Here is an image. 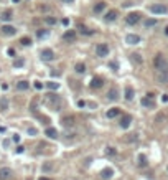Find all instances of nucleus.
Here are the masks:
<instances>
[{
  "label": "nucleus",
  "mask_w": 168,
  "mask_h": 180,
  "mask_svg": "<svg viewBox=\"0 0 168 180\" xmlns=\"http://www.w3.org/2000/svg\"><path fill=\"white\" fill-rule=\"evenodd\" d=\"M28 134H30V136H36V134H38V131H36V129H33V127H30V129H28Z\"/></svg>",
  "instance_id": "obj_37"
},
{
  "label": "nucleus",
  "mask_w": 168,
  "mask_h": 180,
  "mask_svg": "<svg viewBox=\"0 0 168 180\" xmlns=\"http://www.w3.org/2000/svg\"><path fill=\"white\" fill-rule=\"evenodd\" d=\"M102 84H104V79H102V78L94 76V78H92V81H91V88L99 89V88H102Z\"/></svg>",
  "instance_id": "obj_12"
},
{
  "label": "nucleus",
  "mask_w": 168,
  "mask_h": 180,
  "mask_svg": "<svg viewBox=\"0 0 168 180\" xmlns=\"http://www.w3.org/2000/svg\"><path fill=\"white\" fill-rule=\"evenodd\" d=\"M33 86H35V89H41V88H43V84H41L40 81H35V83H33Z\"/></svg>",
  "instance_id": "obj_38"
},
{
  "label": "nucleus",
  "mask_w": 168,
  "mask_h": 180,
  "mask_svg": "<svg viewBox=\"0 0 168 180\" xmlns=\"http://www.w3.org/2000/svg\"><path fill=\"white\" fill-rule=\"evenodd\" d=\"M50 36V30H38L36 31V38H46Z\"/></svg>",
  "instance_id": "obj_26"
},
{
  "label": "nucleus",
  "mask_w": 168,
  "mask_h": 180,
  "mask_svg": "<svg viewBox=\"0 0 168 180\" xmlns=\"http://www.w3.org/2000/svg\"><path fill=\"white\" fill-rule=\"evenodd\" d=\"M23 65H25V61H23L22 58H20V60H15V63H13V66H15V68H22Z\"/></svg>",
  "instance_id": "obj_33"
},
{
  "label": "nucleus",
  "mask_w": 168,
  "mask_h": 180,
  "mask_svg": "<svg viewBox=\"0 0 168 180\" xmlns=\"http://www.w3.org/2000/svg\"><path fill=\"white\" fill-rule=\"evenodd\" d=\"M10 175H12V169H8V167L0 169V180H8L10 178Z\"/></svg>",
  "instance_id": "obj_11"
},
{
  "label": "nucleus",
  "mask_w": 168,
  "mask_h": 180,
  "mask_svg": "<svg viewBox=\"0 0 168 180\" xmlns=\"http://www.w3.org/2000/svg\"><path fill=\"white\" fill-rule=\"evenodd\" d=\"M45 22L48 23V25H55V23H56V20H55L53 17H46V18H45Z\"/></svg>",
  "instance_id": "obj_35"
},
{
  "label": "nucleus",
  "mask_w": 168,
  "mask_h": 180,
  "mask_svg": "<svg viewBox=\"0 0 168 180\" xmlns=\"http://www.w3.org/2000/svg\"><path fill=\"white\" fill-rule=\"evenodd\" d=\"M165 35L168 36V27H165Z\"/></svg>",
  "instance_id": "obj_46"
},
{
  "label": "nucleus",
  "mask_w": 168,
  "mask_h": 180,
  "mask_svg": "<svg viewBox=\"0 0 168 180\" xmlns=\"http://www.w3.org/2000/svg\"><path fill=\"white\" fill-rule=\"evenodd\" d=\"M61 2H63V3H73L74 0H61Z\"/></svg>",
  "instance_id": "obj_44"
},
{
  "label": "nucleus",
  "mask_w": 168,
  "mask_h": 180,
  "mask_svg": "<svg viewBox=\"0 0 168 180\" xmlns=\"http://www.w3.org/2000/svg\"><path fill=\"white\" fill-rule=\"evenodd\" d=\"M45 103L48 104V106H53L56 111L59 109V106H61V99L59 96H56V94H53V93H48L46 96H45Z\"/></svg>",
  "instance_id": "obj_2"
},
{
  "label": "nucleus",
  "mask_w": 168,
  "mask_h": 180,
  "mask_svg": "<svg viewBox=\"0 0 168 180\" xmlns=\"http://www.w3.org/2000/svg\"><path fill=\"white\" fill-rule=\"evenodd\" d=\"M140 104H142V106H145V107H155V101H153L152 98H148V96L143 98L140 101Z\"/></svg>",
  "instance_id": "obj_16"
},
{
  "label": "nucleus",
  "mask_w": 168,
  "mask_h": 180,
  "mask_svg": "<svg viewBox=\"0 0 168 180\" xmlns=\"http://www.w3.org/2000/svg\"><path fill=\"white\" fill-rule=\"evenodd\" d=\"M76 40V30H68L63 33V41H68V43H71V41Z\"/></svg>",
  "instance_id": "obj_10"
},
{
  "label": "nucleus",
  "mask_w": 168,
  "mask_h": 180,
  "mask_svg": "<svg viewBox=\"0 0 168 180\" xmlns=\"http://www.w3.org/2000/svg\"><path fill=\"white\" fill-rule=\"evenodd\" d=\"M109 66H110V68H112L114 71H117V68H119V65H117V63H114V61H112V63H110Z\"/></svg>",
  "instance_id": "obj_39"
},
{
  "label": "nucleus",
  "mask_w": 168,
  "mask_h": 180,
  "mask_svg": "<svg viewBox=\"0 0 168 180\" xmlns=\"http://www.w3.org/2000/svg\"><path fill=\"white\" fill-rule=\"evenodd\" d=\"M133 94H135L133 88H132V86H127V88H125V99H127V101H132V99H133Z\"/></svg>",
  "instance_id": "obj_19"
},
{
  "label": "nucleus",
  "mask_w": 168,
  "mask_h": 180,
  "mask_svg": "<svg viewBox=\"0 0 168 180\" xmlns=\"http://www.w3.org/2000/svg\"><path fill=\"white\" fill-rule=\"evenodd\" d=\"M138 165H140V167H147V165H148V162H147V157H145V155H138Z\"/></svg>",
  "instance_id": "obj_27"
},
{
  "label": "nucleus",
  "mask_w": 168,
  "mask_h": 180,
  "mask_svg": "<svg viewBox=\"0 0 168 180\" xmlns=\"http://www.w3.org/2000/svg\"><path fill=\"white\" fill-rule=\"evenodd\" d=\"M96 53H97V56H107L109 55V46L105 45V43H100V45H97V48H96Z\"/></svg>",
  "instance_id": "obj_7"
},
{
  "label": "nucleus",
  "mask_w": 168,
  "mask_h": 180,
  "mask_svg": "<svg viewBox=\"0 0 168 180\" xmlns=\"http://www.w3.org/2000/svg\"><path fill=\"white\" fill-rule=\"evenodd\" d=\"M166 172H168V167H166Z\"/></svg>",
  "instance_id": "obj_48"
},
{
  "label": "nucleus",
  "mask_w": 168,
  "mask_h": 180,
  "mask_svg": "<svg viewBox=\"0 0 168 180\" xmlns=\"http://www.w3.org/2000/svg\"><path fill=\"white\" fill-rule=\"evenodd\" d=\"M74 122H76V119H74L73 116H66V117H63V119H61V124H63L64 127H73Z\"/></svg>",
  "instance_id": "obj_13"
},
{
  "label": "nucleus",
  "mask_w": 168,
  "mask_h": 180,
  "mask_svg": "<svg viewBox=\"0 0 168 180\" xmlns=\"http://www.w3.org/2000/svg\"><path fill=\"white\" fill-rule=\"evenodd\" d=\"M74 69H76V73H84V71H86V66H84V63H76Z\"/></svg>",
  "instance_id": "obj_29"
},
{
  "label": "nucleus",
  "mask_w": 168,
  "mask_h": 180,
  "mask_svg": "<svg viewBox=\"0 0 168 180\" xmlns=\"http://www.w3.org/2000/svg\"><path fill=\"white\" fill-rule=\"evenodd\" d=\"M155 78L160 84H168V71H155Z\"/></svg>",
  "instance_id": "obj_5"
},
{
  "label": "nucleus",
  "mask_w": 168,
  "mask_h": 180,
  "mask_svg": "<svg viewBox=\"0 0 168 180\" xmlns=\"http://www.w3.org/2000/svg\"><path fill=\"white\" fill-rule=\"evenodd\" d=\"M112 175H114V170L112 169H102L100 170V177H102L104 180H109V178H112Z\"/></svg>",
  "instance_id": "obj_15"
},
{
  "label": "nucleus",
  "mask_w": 168,
  "mask_h": 180,
  "mask_svg": "<svg viewBox=\"0 0 168 180\" xmlns=\"http://www.w3.org/2000/svg\"><path fill=\"white\" fill-rule=\"evenodd\" d=\"M162 101H163V103L168 101V94H163V96H162Z\"/></svg>",
  "instance_id": "obj_43"
},
{
  "label": "nucleus",
  "mask_w": 168,
  "mask_h": 180,
  "mask_svg": "<svg viewBox=\"0 0 168 180\" xmlns=\"http://www.w3.org/2000/svg\"><path fill=\"white\" fill-rule=\"evenodd\" d=\"M150 12H152V13H155V15H163V13H166V12H168V8H166V5H162V3H155V5H152V7H150Z\"/></svg>",
  "instance_id": "obj_3"
},
{
  "label": "nucleus",
  "mask_w": 168,
  "mask_h": 180,
  "mask_svg": "<svg viewBox=\"0 0 168 180\" xmlns=\"http://www.w3.org/2000/svg\"><path fill=\"white\" fill-rule=\"evenodd\" d=\"M20 43H22L23 46H30V45H31V40L28 38V36H22V38H20Z\"/></svg>",
  "instance_id": "obj_30"
},
{
  "label": "nucleus",
  "mask_w": 168,
  "mask_h": 180,
  "mask_svg": "<svg viewBox=\"0 0 168 180\" xmlns=\"http://www.w3.org/2000/svg\"><path fill=\"white\" fill-rule=\"evenodd\" d=\"M23 150H25V147H23V145H20V147H17V152H18V154H22Z\"/></svg>",
  "instance_id": "obj_42"
},
{
  "label": "nucleus",
  "mask_w": 168,
  "mask_h": 180,
  "mask_svg": "<svg viewBox=\"0 0 168 180\" xmlns=\"http://www.w3.org/2000/svg\"><path fill=\"white\" fill-rule=\"evenodd\" d=\"M38 180H50V178H48V177H40Z\"/></svg>",
  "instance_id": "obj_45"
},
{
  "label": "nucleus",
  "mask_w": 168,
  "mask_h": 180,
  "mask_svg": "<svg viewBox=\"0 0 168 180\" xmlns=\"http://www.w3.org/2000/svg\"><path fill=\"white\" fill-rule=\"evenodd\" d=\"M107 99H109V101H117V99H119V91H117V88H110V89H109Z\"/></svg>",
  "instance_id": "obj_14"
},
{
  "label": "nucleus",
  "mask_w": 168,
  "mask_h": 180,
  "mask_svg": "<svg viewBox=\"0 0 168 180\" xmlns=\"http://www.w3.org/2000/svg\"><path fill=\"white\" fill-rule=\"evenodd\" d=\"M12 15H13V13H12L10 10H5V12H3V13H2V17H0V18H2V20H3V22H10V20H12V18H13Z\"/></svg>",
  "instance_id": "obj_24"
},
{
  "label": "nucleus",
  "mask_w": 168,
  "mask_h": 180,
  "mask_svg": "<svg viewBox=\"0 0 168 180\" xmlns=\"http://www.w3.org/2000/svg\"><path fill=\"white\" fill-rule=\"evenodd\" d=\"M81 33H83V35H92V30H88V28H81Z\"/></svg>",
  "instance_id": "obj_36"
},
{
  "label": "nucleus",
  "mask_w": 168,
  "mask_h": 180,
  "mask_svg": "<svg viewBox=\"0 0 168 180\" xmlns=\"http://www.w3.org/2000/svg\"><path fill=\"white\" fill-rule=\"evenodd\" d=\"M17 33V28L15 27H12V25H3L2 27V35H5V36H13Z\"/></svg>",
  "instance_id": "obj_9"
},
{
  "label": "nucleus",
  "mask_w": 168,
  "mask_h": 180,
  "mask_svg": "<svg viewBox=\"0 0 168 180\" xmlns=\"http://www.w3.org/2000/svg\"><path fill=\"white\" fill-rule=\"evenodd\" d=\"M40 56H41L43 61H53V60H55V53H53L50 48H45V50L40 53Z\"/></svg>",
  "instance_id": "obj_6"
},
{
  "label": "nucleus",
  "mask_w": 168,
  "mask_h": 180,
  "mask_svg": "<svg viewBox=\"0 0 168 180\" xmlns=\"http://www.w3.org/2000/svg\"><path fill=\"white\" fill-rule=\"evenodd\" d=\"M119 114H121V109H117V107H112V109L107 111V117H109V119H112V117H116Z\"/></svg>",
  "instance_id": "obj_23"
},
{
  "label": "nucleus",
  "mask_w": 168,
  "mask_h": 180,
  "mask_svg": "<svg viewBox=\"0 0 168 180\" xmlns=\"http://www.w3.org/2000/svg\"><path fill=\"white\" fill-rule=\"evenodd\" d=\"M132 60L135 61V63H142V61H143V60L140 58V55H138V53H133V55H132Z\"/></svg>",
  "instance_id": "obj_32"
},
{
  "label": "nucleus",
  "mask_w": 168,
  "mask_h": 180,
  "mask_svg": "<svg viewBox=\"0 0 168 180\" xmlns=\"http://www.w3.org/2000/svg\"><path fill=\"white\" fill-rule=\"evenodd\" d=\"M46 136L50 137V139H56V137H58V131H56L55 127H48V129H46Z\"/></svg>",
  "instance_id": "obj_21"
},
{
  "label": "nucleus",
  "mask_w": 168,
  "mask_h": 180,
  "mask_svg": "<svg viewBox=\"0 0 168 180\" xmlns=\"http://www.w3.org/2000/svg\"><path fill=\"white\" fill-rule=\"evenodd\" d=\"M28 88H30V83H28V81H18L17 83V89H18V91H27Z\"/></svg>",
  "instance_id": "obj_20"
},
{
  "label": "nucleus",
  "mask_w": 168,
  "mask_h": 180,
  "mask_svg": "<svg viewBox=\"0 0 168 180\" xmlns=\"http://www.w3.org/2000/svg\"><path fill=\"white\" fill-rule=\"evenodd\" d=\"M140 13L138 12H132V13H129L127 15V18H125V22L129 23V25H135V23H138L140 22Z\"/></svg>",
  "instance_id": "obj_4"
},
{
  "label": "nucleus",
  "mask_w": 168,
  "mask_h": 180,
  "mask_svg": "<svg viewBox=\"0 0 168 180\" xmlns=\"http://www.w3.org/2000/svg\"><path fill=\"white\" fill-rule=\"evenodd\" d=\"M8 109V101L5 98H2L0 99V111H7Z\"/></svg>",
  "instance_id": "obj_28"
},
{
  "label": "nucleus",
  "mask_w": 168,
  "mask_h": 180,
  "mask_svg": "<svg viewBox=\"0 0 168 180\" xmlns=\"http://www.w3.org/2000/svg\"><path fill=\"white\" fill-rule=\"evenodd\" d=\"M46 88H48V89H58L59 84L55 83V81H50V83H46Z\"/></svg>",
  "instance_id": "obj_31"
},
{
  "label": "nucleus",
  "mask_w": 168,
  "mask_h": 180,
  "mask_svg": "<svg viewBox=\"0 0 168 180\" xmlns=\"http://www.w3.org/2000/svg\"><path fill=\"white\" fill-rule=\"evenodd\" d=\"M105 154H107V155H116L117 150L114 149V147H107V149H105Z\"/></svg>",
  "instance_id": "obj_34"
},
{
  "label": "nucleus",
  "mask_w": 168,
  "mask_h": 180,
  "mask_svg": "<svg viewBox=\"0 0 168 180\" xmlns=\"http://www.w3.org/2000/svg\"><path fill=\"white\" fill-rule=\"evenodd\" d=\"M157 23H158V20H157V18H148V20H145V22H143V25H145L147 28H150V27H155Z\"/></svg>",
  "instance_id": "obj_25"
},
{
  "label": "nucleus",
  "mask_w": 168,
  "mask_h": 180,
  "mask_svg": "<svg viewBox=\"0 0 168 180\" xmlns=\"http://www.w3.org/2000/svg\"><path fill=\"white\" fill-rule=\"evenodd\" d=\"M7 53L10 55V56H13V55H15V50H13V48H8V51H7Z\"/></svg>",
  "instance_id": "obj_40"
},
{
  "label": "nucleus",
  "mask_w": 168,
  "mask_h": 180,
  "mask_svg": "<svg viewBox=\"0 0 168 180\" xmlns=\"http://www.w3.org/2000/svg\"><path fill=\"white\" fill-rule=\"evenodd\" d=\"M105 10V2H97L94 5V12L96 13H100V12H104Z\"/></svg>",
  "instance_id": "obj_22"
},
{
  "label": "nucleus",
  "mask_w": 168,
  "mask_h": 180,
  "mask_svg": "<svg viewBox=\"0 0 168 180\" xmlns=\"http://www.w3.org/2000/svg\"><path fill=\"white\" fill-rule=\"evenodd\" d=\"M105 22H114V20H117V12L116 10H110V12H107L105 13Z\"/></svg>",
  "instance_id": "obj_18"
},
{
  "label": "nucleus",
  "mask_w": 168,
  "mask_h": 180,
  "mask_svg": "<svg viewBox=\"0 0 168 180\" xmlns=\"http://www.w3.org/2000/svg\"><path fill=\"white\" fill-rule=\"evenodd\" d=\"M125 43L127 45H138L140 43V36L133 35V33H129V35L125 36Z\"/></svg>",
  "instance_id": "obj_8"
},
{
  "label": "nucleus",
  "mask_w": 168,
  "mask_h": 180,
  "mask_svg": "<svg viewBox=\"0 0 168 180\" xmlns=\"http://www.w3.org/2000/svg\"><path fill=\"white\" fill-rule=\"evenodd\" d=\"M13 142H20V136H18V134L13 136Z\"/></svg>",
  "instance_id": "obj_41"
},
{
  "label": "nucleus",
  "mask_w": 168,
  "mask_h": 180,
  "mask_svg": "<svg viewBox=\"0 0 168 180\" xmlns=\"http://www.w3.org/2000/svg\"><path fill=\"white\" fill-rule=\"evenodd\" d=\"M13 2H15V3H18V2H20V0H13Z\"/></svg>",
  "instance_id": "obj_47"
},
{
  "label": "nucleus",
  "mask_w": 168,
  "mask_h": 180,
  "mask_svg": "<svg viewBox=\"0 0 168 180\" xmlns=\"http://www.w3.org/2000/svg\"><path fill=\"white\" fill-rule=\"evenodd\" d=\"M153 68H155V71H168V61L162 53H158L153 58Z\"/></svg>",
  "instance_id": "obj_1"
},
{
  "label": "nucleus",
  "mask_w": 168,
  "mask_h": 180,
  "mask_svg": "<svg viewBox=\"0 0 168 180\" xmlns=\"http://www.w3.org/2000/svg\"><path fill=\"white\" fill-rule=\"evenodd\" d=\"M130 122H132V117L130 116H124L121 119V127H122V129H127V127L130 126Z\"/></svg>",
  "instance_id": "obj_17"
}]
</instances>
